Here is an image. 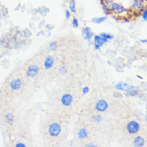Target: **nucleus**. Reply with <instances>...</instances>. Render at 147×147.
I'll use <instances>...</instances> for the list:
<instances>
[{"label": "nucleus", "instance_id": "f257e3e1", "mask_svg": "<svg viewBox=\"0 0 147 147\" xmlns=\"http://www.w3.org/2000/svg\"><path fill=\"white\" fill-rule=\"evenodd\" d=\"M102 7L106 14H115L117 16H123L128 12V10L122 4L115 3L113 0H104Z\"/></svg>", "mask_w": 147, "mask_h": 147}, {"label": "nucleus", "instance_id": "f03ea898", "mask_svg": "<svg viewBox=\"0 0 147 147\" xmlns=\"http://www.w3.org/2000/svg\"><path fill=\"white\" fill-rule=\"evenodd\" d=\"M61 133V126L60 124L52 123L48 127V134L51 137H58Z\"/></svg>", "mask_w": 147, "mask_h": 147}, {"label": "nucleus", "instance_id": "7ed1b4c3", "mask_svg": "<svg viewBox=\"0 0 147 147\" xmlns=\"http://www.w3.org/2000/svg\"><path fill=\"white\" fill-rule=\"evenodd\" d=\"M145 0H134V2L132 3L130 8L134 12L139 13L142 11H143L145 8Z\"/></svg>", "mask_w": 147, "mask_h": 147}, {"label": "nucleus", "instance_id": "20e7f679", "mask_svg": "<svg viewBox=\"0 0 147 147\" xmlns=\"http://www.w3.org/2000/svg\"><path fill=\"white\" fill-rule=\"evenodd\" d=\"M127 131L130 134H136L140 129V125L138 122H137L136 121H130L127 124Z\"/></svg>", "mask_w": 147, "mask_h": 147}, {"label": "nucleus", "instance_id": "39448f33", "mask_svg": "<svg viewBox=\"0 0 147 147\" xmlns=\"http://www.w3.org/2000/svg\"><path fill=\"white\" fill-rule=\"evenodd\" d=\"M115 88L117 90H119V91H123L128 92L129 90L134 88V86H132V85L128 84L127 83L120 81V82H118V83H117L115 84Z\"/></svg>", "mask_w": 147, "mask_h": 147}, {"label": "nucleus", "instance_id": "423d86ee", "mask_svg": "<svg viewBox=\"0 0 147 147\" xmlns=\"http://www.w3.org/2000/svg\"><path fill=\"white\" fill-rule=\"evenodd\" d=\"M109 107L108 102L105 100H99L96 104V110L99 113H104L105 111H106V109Z\"/></svg>", "mask_w": 147, "mask_h": 147}, {"label": "nucleus", "instance_id": "0eeeda50", "mask_svg": "<svg viewBox=\"0 0 147 147\" xmlns=\"http://www.w3.org/2000/svg\"><path fill=\"white\" fill-rule=\"evenodd\" d=\"M108 42V40L106 39H105L103 37H101L100 36H94V48L96 50H99L101 46H103L104 44H106Z\"/></svg>", "mask_w": 147, "mask_h": 147}, {"label": "nucleus", "instance_id": "6e6552de", "mask_svg": "<svg viewBox=\"0 0 147 147\" xmlns=\"http://www.w3.org/2000/svg\"><path fill=\"white\" fill-rule=\"evenodd\" d=\"M22 84H23L22 80L19 78H16V79H13L11 80V82L9 84V86L13 91H18L21 88Z\"/></svg>", "mask_w": 147, "mask_h": 147}, {"label": "nucleus", "instance_id": "1a4fd4ad", "mask_svg": "<svg viewBox=\"0 0 147 147\" xmlns=\"http://www.w3.org/2000/svg\"><path fill=\"white\" fill-rule=\"evenodd\" d=\"M40 72V68L37 65H31L29 66L27 71V75L29 77H36V76L39 74Z\"/></svg>", "mask_w": 147, "mask_h": 147}, {"label": "nucleus", "instance_id": "9d476101", "mask_svg": "<svg viewBox=\"0 0 147 147\" xmlns=\"http://www.w3.org/2000/svg\"><path fill=\"white\" fill-rule=\"evenodd\" d=\"M73 101V96L69 93H65L61 97V103L64 106H70Z\"/></svg>", "mask_w": 147, "mask_h": 147}, {"label": "nucleus", "instance_id": "9b49d317", "mask_svg": "<svg viewBox=\"0 0 147 147\" xmlns=\"http://www.w3.org/2000/svg\"><path fill=\"white\" fill-rule=\"evenodd\" d=\"M82 35H83L84 39L85 40H91L92 38L93 37V32H92V30L90 29V28H88V27H86V28H84L82 30Z\"/></svg>", "mask_w": 147, "mask_h": 147}, {"label": "nucleus", "instance_id": "f8f14e48", "mask_svg": "<svg viewBox=\"0 0 147 147\" xmlns=\"http://www.w3.org/2000/svg\"><path fill=\"white\" fill-rule=\"evenodd\" d=\"M54 63H55V60H54V58L51 56H48V57L46 58V60H44V68H46V69H49V68H52V67H53V65H54Z\"/></svg>", "mask_w": 147, "mask_h": 147}, {"label": "nucleus", "instance_id": "ddd939ff", "mask_svg": "<svg viewBox=\"0 0 147 147\" xmlns=\"http://www.w3.org/2000/svg\"><path fill=\"white\" fill-rule=\"evenodd\" d=\"M134 146L135 147H142L145 145V139L141 136H138L134 139Z\"/></svg>", "mask_w": 147, "mask_h": 147}, {"label": "nucleus", "instance_id": "4468645a", "mask_svg": "<svg viewBox=\"0 0 147 147\" xmlns=\"http://www.w3.org/2000/svg\"><path fill=\"white\" fill-rule=\"evenodd\" d=\"M4 121L7 125H12L14 123V121H15L14 115L12 114L11 113H7L4 116Z\"/></svg>", "mask_w": 147, "mask_h": 147}, {"label": "nucleus", "instance_id": "2eb2a0df", "mask_svg": "<svg viewBox=\"0 0 147 147\" xmlns=\"http://www.w3.org/2000/svg\"><path fill=\"white\" fill-rule=\"evenodd\" d=\"M106 20H107V17L106 16H100V17H94V18H92V22L93 24H100L104 23Z\"/></svg>", "mask_w": 147, "mask_h": 147}, {"label": "nucleus", "instance_id": "dca6fc26", "mask_svg": "<svg viewBox=\"0 0 147 147\" xmlns=\"http://www.w3.org/2000/svg\"><path fill=\"white\" fill-rule=\"evenodd\" d=\"M77 136H78V138H80V139H84V138H85L88 136L87 129H84V128H82V129H79V131L77 133Z\"/></svg>", "mask_w": 147, "mask_h": 147}, {"label": "nucleus", "instance_id": "f3484780", "mask_svg": "<svg viewBox=\"0 0 147 147\" xmlns=\"http://www.w3.org/2000/svg\"><path fill=\"white\" fill-rule=\"evenodd\" d=\"M69 11L72 13H76V1L75 0H70L69 2Z\"/></svg>", "mask_w": 147, "mask_h": 147}, {"label": "nucleus", "instance_id": "a211bd4d", "mask_svg": "<svg viewBox=\"0 0 147 147\" xmlns=\"http://www.w3.org/2000/svg\"><path fill=\"white\" fill-rule=\"evenodd\" d=\"M100 36H101V37H103V38H105V39H106L107 40H111L114 38L113 35L108 34V33H105V32H103V33H100Z\"/></svg>", "mask_w": 147, "mask_h": 147}, {"label": "nucleus", "instance_id": "6ab92c4d", "mask_svg": "<svg viewBox=\"0 0 147 147\" xmlns=\"http://www.w3.org/2000/svg\"><path fill=\"white\" fill-rule=\"evenodd\" d=\"M48 47L50 48V50H52V51H55L56 48H57V43L55 42V41H53V42H51L49 45H48Z\"/></svg>", "mask_w": 147, "mask_h": 147}, {"label": "nucleus", "instance_id": "aec40b11", "mask_svg": "<svg viewBox=\"0 0 147 147\" xmlns=\"http://www.w3.org/2000/svg\"><path fill=\"white\" fill-rule=\"evenodd\" d=\"M102 121V117L100 114H96L93 117V121H95L96 123H100Z\"/></svg>", "mask_w": 147, "mask_h": 147}, {"label": "nucleus", "instance_id": "412c9836", "mask_svg": "<svg viewBox=\"0 0 147 147\" xmlns=\"http://www.w3.org/2000/svg\"><path fill=\"white\" fill-rule=\"evenodd\" d=\"M128 93H129V96H136L138 94V92L137 91L136 89H134V88H133V89L128 92Z\"/></svg>", "mask_w": 147, "mask_h": 147}, {"label": "nucleus", "instance_id": "4be33fe9", "mask_svg": "<svg viewBox=\"0 0 147 147\" xmlns=\"http://www.w3.org/2000/svg\"><path fill=\"white\" fill-rule=\"evenodd\" d=\"M59 73L61 74V75H65L66 74V72H67V68L64 67V66H62V67H60L59 68Z\"/></svg>", "mask_w": 147, "mask_h": 147}, {"label": "nucleus", "instance_id": "5701e85b", "mask_svg": "<svg viewBox=\"0 0 147 147\" xmlns=\"http://www.w3.org/2000/svg\"><path fill=\"white\" fill-rule=\"evenodd\" d=\"M142 17V19H143L144 21H145V22H146V20H147V9H146V7H145L143 9Z\"/></svg>", "mask_w": 147, "mask_h": 147}, {"label": "nucleus", "instance_id": "b1692460", "mask_svg": "<svg viewBox=\"0 0 147 147\" xmlns=\"http://www.w3.org/2000/svg\"><path fill=\"white\" fill-rule=\"evenodd\" d=\"M72 26L75 28H77L79 27V21H78L77 19H76V18L73 19V20H72Z\"/></svg>", "mask_w": 147, "mask_h": 147}, {"label": "nucleus", "instance_id": "393cba45", "mask_svg": "<svg viewBox=\"0 0 147 147\" xmlns=\"http://www.w3.org/2000/svg\"><path fill=\"white\" fill-rule=\"evenodd\" d=\"M65 18L67 19V20H69L70 18H71V11H69V10H66L65 11Z\"/></svg>", "mask_w": 147, "mask_h": 147}, {"label": "nucleus", "instance_id": "a878e982", "mask_svg": "<svg viewBox=\"0 0 147 147\" xmlns=\"http://www.w3.org/2000/svg\"><path fill=\"white\" fill-rule=\"evenodd\" d=\"M88 92H89V88L87 87V86H85V87L83 88V89H82V92H83L84 95L87 94Z\"/></svg>", "mask_w": 147, "mask_h": 147}, {"label": "nucleus", "instance_id": "bb28decb", "mask_svg": "<svg viewBox=\"0 0 147 147\" xmlns=\"http://www.w3.org/2000/svg\"><path fill=\"white\" fill-rule=\"evenodd\" d=\"M16 147H25L26 146V145L24 143H23V142H18V143L16 144V146H15Z\"/></svg>", "mask_w": 147, "mask_h": 147}, {"label": "nucleus", "instance_id": "cd10ccee", "mask_svg": "<svg viewBox=\"0 0 147 147\" xmlns=\"http://www.w3.org/2000/svg\"><path fill=\"white\" fill-rule=\"evenodd\" d=\"M86 146L87 147H95V145H93V144H87L86 145Z\"/></svg>", "mask_w": 147, "mask_h": 147}, {"label": "nucleus", "instance_id": "c85d7f7f", "mask_svg": "<svg viewBox=\"0 0 147 147\" xmlns=\"http://www.w3.org/2000/svg\"><path fill=\"white\" fill-rule=\"evenodd\" d=\"M146 41H147L146 40H142V43H145V44H146Z\"/></svg>", "mask_w": 147, "mask_h": 147}, {"label": "nucleus", "instance_id": "c756f323", "mask_svg": "<svg viewBox=\"0 0 147 147\" xmlns=\"http://www.w3.org/2000/svg\"><path fill=\"white\" fill-rule=\"evenodd\" d=\"M137 77H138V78H140V79H142V76H137Z\"/></svg>", "mask_w": 147, "mask_h": 147}]
</instances>
